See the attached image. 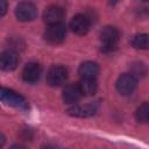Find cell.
<instances>
[{
    "label": "cell",
    "mask_w": 149,
    "mask_h": 149,
    "mask_svg": "<svg viewBox=\"0 0 149 149\" xmlns=\"http://www.w3.org/2000/svg\"><path fill=\"white\" fill-rule=\"evenodd\" d=\"M99 40H100L102 51H113L118 47V43L120 40V33L118 28L107 26L100 31Z\"/></svg>",
    "instance_id": "obj_1"
},
{
    "label": "cell",
    "mask_w": 149,
    "mask_h": 149,
    "mask_svg": "<svg viewBox=\"0 0 149 149\" xmlns=\"http://www.w3.org/2000/svg\"><path fill=\"white\" fill-rule=\"evenodd\" d=\"M0 99L3 104H6L8 106H13V107H16L20 109H27L28 108L27 100L21 94H19L17 92H15L13 90L2 87L1 92H0Z\"/></svg>",
    "instance_id": "obj_2"
},
{
    "label": "cell",
    "mask_w": 149,
    "mask_h": 149,
    "mask_svg": "<svg viewBox=\"0 0 149 149\" xmlns=\"http://www.w3.org/2000/svg\"><path fill=\"white\" fill-rule=\"evenodd\" d=\"M115 86H116V90H118V92L120 94L130 95L135 91V88L137 86V78L134 74H132L130 72L122 73L116 79Z\"/></svg>",
    "instance_id": "obj_3"
},
{
    "label": "cell",
    "mask_w": 149,
    "mask_h": 149,
    "mask_svg": "<svg viewBox=\"0 0 149 149\" xmlns=\"http://www.w3.org/2000/svg\"><path fill=\"white\" fill-rule=\"evenodd\" d=\"M68 79V70L63 65H52L47 72V84L51 87L63 85Z\"/></svg>",
    "instance_id": "obj_4"
},
{
    "label": "cell",
    "mask_w": 149,
    "mask_h": 149,
    "mask_svg": "<svg viewBox=\"0 0 149 149\" xmlns=\"http://www.w3.org/2000/svg\"><path fill=\"white\" fill-rule=\"evenodd\" d=\"M66 35V28L63 23L48 26L44 31V40L50 44H59L64 41Z\"/></svg>",
    "instance_id": "obj_5"
},
{
    "label": "cell",
    "mask_w": 149,
    "mask_h": 149,
    "mask_svg": "<svg viewBox=\"0 0 149 149\" xmlns=\"http://www.w3.org/2000/svg\"><path fill=\"white\" fill-rule=\"evenodd\" d=\"M15 16L21 22L33 21L37 16V8L31 2H20L15 7Z\"/></svg>",
    "instance_id": "obj_6"
},
{
    "label": "cell",
    "mask_w": 149,
    "mask_h": 149,
    "mask_svg": "<svg viewBox=\"0 0 149 149\" xmlns=\"http://www.w3.org/2000/svg\"><path fill=\"white\" fill-rule=\"evenodd\" d=\"M64 15H65V10L63 9V7L58 5H50L43 12V20L48 26L58 24L62 23Z\"/></svg>",
    "instance_id": "obj_7"
},
{
    "label": "cell",
    "mask_w": 149,
    "mask_h": 149,
    "mask_svg": "<svg viewBox=\"0 0 149 149\" xmlns=\"http://www.w3.org/2000/svg\"><path fill=\"white\" fill-rule=\"evenodd\" d=\"M84 97L83 94V91L80 88V85L79 83H71V84H68L64 90H63V94H62V98H63V101L68 105H74L76 102H78L81 98Z\"/></svg>",
    "instance_id": "obj_8"
},
{
    "label": "cell",
    "mask_w": 149,
    "mask_h": 149,
    "mask_svg": "<svg viewBox=\"0 0 149 149\" xmlns=\"http://www.w3.org/2000/svg\"><path fill=\"white\" fill-rule=\"evenodd\" d=\"M70 28L77 35H85L91 28V20L85 14H76L70 21Z\"/></svg>",
    "instance_id": "obj_9"
},
{
    "label": "cell",
    "mask_w": 149,
    "mask_h": 149,
    "mask_svg": "<svg viewBox=\"0 0 149 149\" xmlns=\"http://www.w3.org/2000/svg\"><path fill=\"white\" fill-rule=\"evenodd\" d=\"M20 63L19 54L13 49H7L2 51L0 56V68L3 71H13L17 68Z\"/></svg>",
    "instance_id": "obj_10"
},
{
    "label": "cell",
    "mask_w": 149,
    "mask_h": 149,
    "mask_svg": "<svg viewBox=\"0 0 149 149\" xmlns=\"http://www.w3.org/2000/svg\"><path fill=\"white\" fill-rule=\"evenodd\" d=\"M98 111V104L91 102L86 105H73L66 109V113L74 118H88L95 114Z\"/></svg>",
    "instance_id": "obj_11"
},
{
    "label": "cell",
    "mask_w": 149,
    "mask_h": 149,
    "mask_svg": "<svg viewBox=\"0 0 149 149\" xmlns=\"http://www.w3.org/2000/svg\"><path fill=\"white\" fill-rule=\"evenodd\" d=\"M42 74V68L38 63L36 62H30L27 63L22 70V79L28 83V84H34L36 81H38V79L41 78Z\"/></svg>",
    "instance_id": "obj_12"
},
{
    "label": "cell",
    "mask_w": 149,
    "mask_h": 149,
    "mask_svg": "<svg viewBox=\"0 0 149 149\" xmlns=\"http://www.w3.org/2000/svg\"><path fill=\"white\" fill-rule=\"evenodd\" d=\"M78 74L81 79H97L99 74V65L95 62H84L78 69Z\"/></svg>",
    "instance_id": "obj_13"
},
{
    "label": "cell",
    "mask_w": 149,
    "mask_h": 149,
    "mask_svg": "<svg viewBox=\"0 0 149 149\" xmlns=\"http://www.w3.org/2000/svg\"><path fill=\"white\" fill-rule=\"evenodd\" d=\"M79 85L84 95H93L98 90L97 79H81Z\"/></svg>",
    "instance_id": "obj_14"
},
{
    "label": "cell",
    "mask_w": 149,
    "mask_h": 149,
    "mask_svg": "<svg viewBox=\"0 0 149 149\" xmlns=\"http://www.w3.org/2000/svg\"><path fill=\"white\" fill-rule=\"evenodd\" d=\"M132 45L139 50L149 49V34H137L132 38Z\"/></svg>",
    "instance_id": "obj_15"
},
{
    "label": "cell",
    "mask_w": 149,
    "mask_h": 149,
    "mask_svg": "<svg viewBox=\"0 0 149 149\" xmlns=\"http://www.w3.org/2000/svg\"><path fill=\"white\" fill-rule=\"evenodd\" d=\"M135 119L141 123H149V102H143L136 108Z\"/></svg>",
    "instance_id": "obj_16"
},
{
    "label": "cell",
    "mask_w": 149,
    "mask_h": 149,
    "mask_svg": "<svg viewBox=\"0 0 149 149\" xmlns=\"http://www.w3.org/2000/svg\"><path fill=\"white\" fill-rule=\"evenodd\" d=\"M130 73L134 74L136 78L143 77V76L147 73V68H146V65H144L143 63H140V62L134 63V64H133V71H132Z\"/></svg>",
    "instance_id": "obj_17"
},
{
    "label": "cell",
    "mask_w": 149,
    "mask_h": 149,
    "mask_svg": "<svg viewBox=\"0 0 149 149\" xmlns=\"http://www.w3.org/2000/svg\"><path fill=\"white\" fill-rule=\"evenodd\" d=\"M7 12V2L5 0H1L0 1V15L3 16Z\"/></svg>",
    "instance_id": "obj_18"
},
{
    "label": "cell",
    "mask_w": 149,
    "mask_h": 149,
    "mask_svg": "<svg viewBox=\"0 0 149 149\" xmlns=\"http://www.w3.org/2000/svg\"><path fill=\"white\" fill-rule=\"evenodd\" d=\"M9 149H26V147H24V146H22V144L16 143V144L10 146V147H9Z\"/></svg>",
    "instance_id": "obj_19"
},
{
    "label": "cell",
    "mask_w": 149,
    "mask_h": 149,
    "mask_svg": "<svg viewBox=\"0 0 149 149\" xmlns=\"http://www.w3.org/2000/svg\"><path fill=\"white\" fill-rule=\"evenodd\" d=\"M41 149H58L56 146H54V144H45V146H43Z\"/></svg>",
    "instance_id": "obj_20"
}]
</instances>
